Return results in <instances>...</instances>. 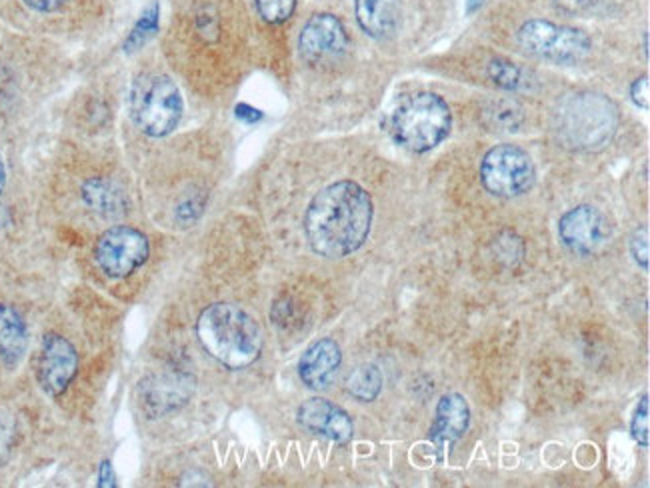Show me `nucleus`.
<instances>
[{"instance_id":"obj_24","label":"nucleus","mask_w":650,"mask_h":488,"mask_svg":"<svg viewBox=\"0 0 650 488\" xmlns=\"http://www.w3.org/2000/svg\"><path fill=\"white\" fill-rule=\"evenodd\" d=\"M630 434L642 449L649 446V396L640 398L635 417L630 420Z\"/></svg>"},{"instance_id":"obj_2","label":"nucleus","mask_w":650,"mask_h":488,"mask_svg":"<svg viewBox=\"0 0 650 488\" xmlns=\"http://www.w3.org/2000/svg\"><path fill=\"white\" fill-rule=\"evenodd\" d=\"M200 345L229 369H246L260 357L263 330L255 318L233 303L210 304L198 316Z\"/></svg>"},{"instance_id":"obj_25","label":"nucleus","mask_w":650,"mask_h":488,"mask_svg":"<svg viewBox=\"0 0 650 488\" xmlns=\"http://www.w3.org/2000/svg\"><path fill=\"white\" fill-rule=\"evenodd\" d=\"M630 253L642 270H649V229L642 226L630 239Z\"/></svg>"},{"instance_id":"obj_17","label":"nucleus","mask_w":650,"mask_h":488,"mask_svg":"<svg viewBox=\"0 0 650 488\" xmlns=\"http://www.w3.org/2000/svg\"><path fill=\"white\" fill-rule=\"evenodd\" d=\"M193 388L190 381L186 376H164V379H152V384L144 383L142 393H144V403L159 410H169L173 405L185 403L188 398V391Z\"/></svg>"},{"instance_id":"obj_9","label":"nucleus","mask_w":650,"mask_h":488,"mask_svg":"<svg viewBox=\"0 0 650 488\" xmlns=\"http://www.w3.org/2000/svg\"><path fill=\"white\" fill-rule=\"evenodd\" d=\"M558 236L574 255L589 256L601 251L611 239V222L591 205L565 212L558 221Z\"/></svg>"},{"instance_id":"obj_4","label":"nucleus","mask_w":650,"mask_h":488,"mask_svg":"<svg viewBox=\"0 0 650 488\" xmlns=\"http://www.w3.org/2000/svg\"><path fill=\"white\" fill-rule=\"evenodd\" d=\"M453 127L451 108L439 94H405L388 117V132L396 144L410 152H429L449 137Z\"/></svg>"},{"instance_id":"obj_14","label":"nucleus","mask_w":650,"mask_h":488,"mask_svg":"<svg viewBox=\"0 0 650 488\" xmlns=\"http://www.w3.org/2000/svg\"><path fill=\"white\" fill-rule=\"evenodd\" d=\"M340 361H343V352L333 338L316 340L313 347H309V350L302 355L299 362L302 383L313 391H323L333 383Z\"/></svg>"},{"instance_id":"obj_21","label":"nucleus","mask_w":650,"mask_h":488,"mask_svg":"<svg viewBox=\"0 0 650 488\" xmlns=\"http://www.w3.org/2000/svg\"><path fill=\"white\" fill-rule=\"evenodd\" d=\"M488 77L504 91H519L524 84L523 70L509 60H492L488 65Z\"/></svg>"},{"instance_id":"obj_3","label":"nucleus","mask_w":650,"mask_h":488,"mask_svg":"<svg viewBox=\"0 0 650 488\" xmlns=\"http://www.w3.org/2000/svg\"><path fill=\"white\" fill-rule=\"evenodd\" d=\"M616 128L618 108L604 94H569L555 111L558 140L572 151H601L613 140Z\"/></svg>"},{"instance_id":"obj_22","label":"nucleus","mask_w":650,"mask_h":488,"mask_svg":"<svg viewBox=\"0 0 650 488\" xmlns=\"http://www.w3.org/2000/svg\"><path fill=\"white\" fill-rule=\"evenodd\" d=\"M156 24H159V9L156 4H152L151 9L140 16L135 31L128 36L127 50H137L142 47L156 33Z\"/></svg>"},{"instance_id":"obj_1","label":"nucleus","mask_w":650,"mask_h":488,"mask_svg":"<svg viewBox=\"0 0 650 488\" xmlns=\"http://www.w3.org/2000/svg\"><path fill=\"white\" fill-rule=\"evenodd\" d=\"M371 224L369 193L352 181H340L313 198L304 217V233L316 255L343 258L367 243Z\"/></svg>"},{"instance_id":"obj_26","label":"nucleus","mask_w":650,"mask_h":488,"mask_svg":"<svg viewBox=\"0 0 650 488\" xmlns=\"http://www.w3.org/2000/svg\"><path fill=\"white\" fill-rule=\"evenodd\" d=\"M630 96H632L635 105L640 106V108H649V77H640V79L632 82Z\"/></svg>"},{"instance_id":"obj_18","label":"nucleus","mask_w":650,"mask_h":488,"mask_svg":"<svg viewBox=\"0 0 650 488\" xmlns=\"http://www.w3.org/2000/svg\"><path fill=\"white\" fill-rule=\"evenodd\" d=\"M84 202L103 217H120L125 212V198L117 186L103 178H93L82 186Z\"/></svg>"},{"instance_id":"obj_23","label":"nucleus","mask_w":650,"mask_h":488,"mask_svg":"<svg viewBox=\"0 0 650 488\" xmlns=\"http://www.w3.org/2000/svg\"><path fill=\"white\" fill-rule=\"evenodd\" d=\"M297 0H256V9L267 23H285L291 19Z\"/></svg>"},{"instance_id":"obj_30","label":"nucleus","mask_w":650,"mask_h":488,"mask_svg":"<svg viewBox=\"0 0 650 488\" xmlns=\"http://www.w3.org/2000/svg\"><path fill=\"white\" fill-rule=\"evenodd\" d=\"M236 117L244 118V120H258L260 113L251 106L241 105L236 108Z\"/></svg>"},{"instance_id":"obj_31","label":"nucleus","mask_w":650,"mask_h":488,"mask_svg":"<svg viewBox=\"0 0 650 488\" xmlns=\"http://www.w3.org/2000/svg\"><path fill=\"white\" fill-rule=\"evenodd\" d=\"M4 186H7V169H4V163L0 159V198H2V193H4Z\"/></svg>"},{"instance_id":"obj_13","label":"nucleus","mask_w":650,"mask_h":488,"mask_svg":"<svg viewBox=\"0 0 650 488\" xmlns=\"http://www.w3.org/2000/svg\"><path fill=\"white\" fill-rule=\"evenodd\" d=\"M299 422L302 429L325 437L328 441L347 444L355 434V427L347 410L333 405L326 398H311L299 408Z\"/></svg>"},{"instance_id":"obj_19","label":"nucleus","mask_w":650,"mask_h":488,"mask_svg":"<svg viewBox=\"0 0 650 488\" xmlns=\"http://www.w3.org/2000/svg\"><path fill=\"white\" fill-rule=\"evenodd\" d=\"M347 391L360 403H372L383 391V374L374 364H362L350 372Z\"/></svg>"},{"instance_id":"obj_6","label":"nucleus","mask_w":650,"mask_h":488,"mask_svg":"<svg viewBox=\"0 0 650 488\" xmlns=\"http://www.w3.org/2000/svg\"><path fill=\"white\" fill-rule=\"evenodd\" d=\"M480 181L495 197H523L536 181L533 159L516 144H499L485 154L480 163Z\"/></svg>"},{"instance_id":"obj_29","label":"nucleus","mask_w":650,"mask_h":488,"mask_svg":"<svg viewBox=\"0 0 650 488\" xmlns=\"http://www.w3.org/2000/svg\"><path fill=\"white\" fill-rule=\"evenodd\" d=\"M115 480H117V478H115V473H113V466L105 461V463L101 465V473H98V487L115 488L117 487Z\"/></svg>"},{"instance_id":"obj_5","label":"nucleus","mask_w":650,"mask_h":488,"mask_svg":"<svg viewBox=\"0 0 650 488\" xmlns=\"http://www.w3.org/2000/svg\"><path fill=\"white\" fill-rule=\"evenodd\" d=\"M183 117V96L164 74H142L130 89V118L140 132L166 137Z\"/></svg>"},{"instance_id":"obj_20","label":"nucleus","mask_w":650,"mask_h":488,"mask_svg":"<svg viewBox=\"0 0 650 488\" xmlns=\"http://www.w3.org/2000/svg\"><path fill=\"white\" fill-rule=\"evenodd\" d=\"M488 127L492 130H516L523 125V108L512 98H500L488 105L485 111Z\"/></svg>"},{"instance_id":"obj_27","label":"nucleus","mask_w":650,"mask_h":488,"mask_svg":"<svg viewBox=\"0 0 650 488\" xmlns=\"http://www.w3.org/2000/svg\"><path fill=\"white\" fill-rule=\"evenodd\" d=\"M560 11L569 12V14H579V12L587 11L592 4V0H555Z\"/></svg>"},{"instance_id":"obj_10","label":"nucleus","mask_w":650,"mask_h":488,"mask_svg":"<svg viewBox=\"0 0 650 488\" xmlns=\"http://www.w3.org/2000/svg\"><path fill=\"white\" fill-rule=\"evenodd\" d=\"M79 369V355L69 340L60 335H47L40 347L36 376L50 396H59L69 388Z\"/></svg>"},{"instance_id":"obj_12","label":"nucleus","mask_w":650,"mask_h":488,"mask_svg":"<svg viewBox=\"0 0 650 488\" xmlns=\"http://www.w3.org/2000/svg\"><path fill=\"white\" fill-rule=\"evenodd\" d=\"M468 425H471V407L465 396L459 393L442 396L437 405L429 434V441L439 453V461H442L446 449L451 451V446L465 437Z\"/></svg>"},{"instance_id":"obj_28","label":"nucleus","mask_w":650,"mask_h":488,"mask_svg":"<svg viewBox=\"0 0 650 488\" xmlns=\"http://www.w3.org/2000/svg\"><path fill=\"white\" fill-rule=\"evenodd\" d=\"M31 9L38 12H53L65 4V0H24Z\"/></svg>"},{"instance_id":"obj_11","label":"nucleus","mask_w":650,"mask_h":488,"mask_svg":"<svg viewBox=\"0 0 650 488\" xmlns=\"http://www.w3.org/2000/svg\"><path fill=\"white\" fill-rule=\"evenodd\" d=\"M299 47L304 59L316 62L343 55L349 47V36L337 16L316 14L302 28Z\"/></svg>"},{"instance_id":"obj_7","label":"nucleus","mask_w":650,"mask_h":488,"mask_svg":"<svg viewBox=\"0 0 650 488\" xmlns=\"http://www.w3.org/2000/svg\"><path fill=\"white\" fill-rule=\"evenodd\" d=\"M519 45L538 59L581 62L591 55L592 40L581 28L550 21H529L519 31Z\"/></svg>"},{"instance_id":"obj_15","label":"nucleus","mask_w":650,"mask_h":488,"mask_svg":"<svg viewBox=\"0 0 650 488\" xmlns=\"http://www.w3.org/2000/svg\"><path fill=\"white\" fill-rule=\"evenodd\" d=\"M360 28L372 38H386L398 26L401 9L396 0H355Z\"/></svg>"},{"instance_id":"obj_16","label":"nucleus","mask_w":650,"mask_h":488,"mask_svg":"<svg viewBox=\"0 0 650 488\" xmlns=\"http://www.w3.org/2000/svg\"><path fill=\"white\" fill-rule=\"evenodd\" d=\"M28 347V330L23 316L11 304H0V359L9 367L23 361Z\"/></svg>"},{"instance_id":"obj_8","label":"nucleus","mask_w":650,"mask_h":488,"mask_svg":"<svg viewBox=\"0 0 650 488\" xmlns=\"http://www.w3.org/2000/svg\"><path fill=\"white\" fill-rule=\"evenodd\" d=\"M151 255V246L147 236L130 229V226H115L106 231L96 243V263L113 279H125L137 268L147 263Z\"/></svg>"}]
</instances>
